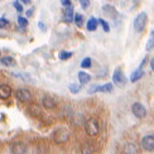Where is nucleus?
<instances>
[{
  "label": "nucleus",
  "instance_id": "f8f14e48",
  "mask_svg": "<svg viewBox=\"0 0 154 154\" xmlns=\"http://www.w3.org/2000/svg\"><path fill=\"white\" fill-rule=\"evenodd\" d=\"M73 8H72V5H68L66 6V9H65V13H63V18H65V20L68 22V23H72L73 22Z\"/></svg>",
  "mask_w": 154,
  "mask_h": 154
},
{
  "label": "nucleus",
  "instance_id": "bb28decb",
  "mask_svg": "<svg viewBox=\"0 0 154 154\" xmlns=\"http://www.w3.org/2000/svg\"><path fill=\"white\" fill-rule=\"evenodd\" d=\"M18 24L20 25V28H22V29H24V28L28 25V20H27V18H24V17H19V18H18Z\"/></svg>",
  "mask_w": 154,
  "mask_h": 154
},
{
  "label": "nucleus",
  "instance_id": "9d476101",
  "mask_svg": "<svg viewBox=\"0 0 154 154\" xmlns=\"http://www.w3.org/2000/svg\"><path fill=\"white\" fill-rule=\"evenodd\" d=\"M11 153L13 154H25L27 153V146L23 143H15L11 145Z\"/></svg>",
  "mask_w": 154,
  "mask_h": 154
},
{
  "label": "nucleus",
  "instance_id": "412c9836",
  "mask_svg": "<svg viewBox=\"0 0 154 154\" xmlns=\"http://www.w3.org/2000/svg\"><path fill=\"white\" fill-rule=\"evenodd\" d=\"M73 20H75V24L79 28H81L82 25H83V17H82V14H75Z\"/></svg>",
  "mask_w": 154,
  "mask_h": 154
},
{
  "label": "nucleus",
  "instance_id": "2f4dec72",
  "mask_svg": "<svg viewBox=\"0 0 154 154\" xmlns=\"http://www.w3.org/2000/svg\"><path fill=\"white\" fill-rule=\"evenodd\" d=\"M61 3L63 6H68V5H71V0H61Z\"/></svg>",
  "mask_w": 154,
  "mask_h": 154
},
{
  "label": "nucleus",
  "instance_id": "39448f33",
  "mask_svg": "<svg viewBox=\"0 0 154 154\" xmlns=\"http://www.w3.org/2000/svg\"><path fill=\"white\" fill-rule=\"evenodd\" d=\"M15 97L20 102H29L32 100V95L27 88H18L15 91Z\"/></svg>",
  "mask_w": 154,
  "mask_h": 154
},
{
  "label": "nucleus",
  "instance_id": "ddd939ff",
  "mask_svg": "<svg viewBox=\"0 0 154 154\" xmlns=\"http://www.w3.org/2000/svg\"><path fill=\"white\" fill-rule=\"evenodd\" d=\"M124 153H125V154H138V153H139V149H138L137 144H134V143H128V144H125V146H124Z\"/></svg>",
  "mask_w": 154,
  "mask_h": 154
},
{
  "label": "nucleus",
  "instance_id": "0eeeda50",
  "mask_svg": "<svg viewBox=\"0 0 154 154\" xmlns=\"http://www.w3.org/2000/svg\"><path fill=\"white\" fill-rule=\"evenodd\" d=\"M142 146L146 152L154 150V135H145L142 139Z\"/></svg>",
  "mask_w": 154,
  "mask_h": 154
},
{
  "label": "nucleus",
  "instance_id": "423d86ee",
  "mask_svg": "<svg viewBox=\"0 0 154 154\" xmlns=\"http://www.w3.org/2000/svg\"><path fill=\"white\" fill-rule=\"evenodd\" d=\"M131 111H133L134 115H135V118H138V119H143L145 115H146V109H145L142 104H139V102H135V104H133Z\"/></svg>",
  "mask_w": 154,
  "mask_h": 154
},
{
  "label": "nucleus",
  "instance_id": "c756f323",
  "mask_svg": "<svg viewBox=\"0 0 154 154\" xmlns=\"http://www.w3.org/2000/svg\"><path fill=\"white\" fill-rule=\"evenodd\" d=\"M80 4H81V6L83 9H86L90 6V0H80Z\"/></svg>",
  "mask_w": 154,
  "mask_h": 154
},
{
  "label": "nucleus",
  "instance_id": "f257e3e1",
  "mask_svg": "<svg viewBox=\"0 0 154 154\" xmlns=\"http://www.w3.org/2000/svg\"><path fill=\"white\" fill-rule=\"evenodd\" d=\"M85 130H86V134L90 137H95L97 135L99 131H100V125H99V121L91 118L86 121V125H85Z\"/></svg>",
  "mask_w": 154,
  "mask_h": 154
},
{
  "label": "nucleus",
  "instance_id": "c9c22d12",
  "mask_svg": "<svg viewBox=\"0 0 154 154\" xmlns=\"http://www.w3.org/2000/svg\"><path fill=\"white\" fill-rule=\"evenodd\" d=\"M18 2H20V3H23V4H29L30 0H18Z\"/></svg>",
  "mask_w": 154,
  "mask_h": 154
},
{
  "label": "nucleus",
  "instance_id": "f704fd0d",
  "mask_svg": "<svg viewBox=\"0 0 154 154\" xmlns=\"http://www.w3.org/2000/svg\"><path fill=\"white\" fill-rule=\"evenodd\" d=\"M150 68H152L153 71H154V57H153L152 61H150Z\"/></svg>",
  "mask_w": 154,
  "mask_h": 154
},
{
  "label": "nucleus",
  "instance_id": "7c9ffc66",
  "mask_svg": "<svg viewBox=\"0 0 154 154\" xmlns=\"http://www.w3.org/2000/svg\"><path fill=\"white\" fill-rule=\"evenodd\" d=\"M97 86H99V85H92L91 87L88 88V91H87V92H88V94H94V92H97Z\"/></svg>",
  "mask_w": 154,
  "mask_h": 154
},
{
  "label": "nucleus",
  "instance_id": "4be33fe9",
  "mask_svg": "<svg viewBox=\"0 0 154 154\" xmlns=\"http://www.w3.org/2000/svg\"><path fill=\"white\" fill-rule=\"evenodd\" d=\"M29 110H30V112H32V115H34V116H39L41 115V109L38 107V105H30L29 106Z\"/></svg>",
  "mask_w": 154,
  "mask_h": 154
},
{
  "label": "nucleus",
  "instance_id": "473e14b6",
  "mask_svg": "<svg viewBox=\"0 0 154 154\" xmlns=\"http://www.w3.org/2000/svg\"><path fill=\"white\" fill-rule=\"evenodd\" d=\"M38 25H39V28H41L42 30H46V25H44L42 22H39V24H38Z\"/></svg>",
  "mask_w": 154,
  "mask_h": 154
},
{
  "label": "nucleus",
  "instance_id": "4468645a",
  "mask_svg": "<svg viewBox=\"0 0 154 154\" xmlns=\"http://www.w3.org/2000/svg\"><path fill=\"white\" fill-rule=\"evenodd\" d=\"M97 24H99L97 19L94 18V17H91V18H90L88 20H87V23H86V28H87L88 32H94V30H96V28H97Z\"/></svg>",
  "mask_w": 154,
  "mask_h": 154
},
{
  "label": "nucleus",
  "instance_id": "dca6fc26",
  "mask_svg": "<svg viewBox=\"0 0 154 154\" xmlns=\"http://www.w3.org/2000/svg\"><path fill=\"white\" fill-rule=\"evenodd\" d=\"M79 81L81 85H85V83H88L91 81V76L86 73L85 71H81V72H79Z\"/></svg>",
  "mask_w": 154,
  "mask_h": 154
},
{
  "label": "nucleus",
  "instance_id": "6e6552de",
  "mask_svg": "<svg viewBox=\"0 0 154 154\" xmlns=\"http://www.w3.org/2000/svg\"><path fill=\"white\" fill-rule=\"evenodd\" d=\"M102 11H104V14L109 18H111V19H116L118 18V10L115 9V6L110 5V4H107V5H104L102 6Z\"/></svg>",
  "mask_w": 154,
  "mask_h": 154
},
{
  "label": "nucleus",
  "instance_id": "6ab92c4d",
  "mask_svg": "<svg viewBox=\"0 0 154 154\" xmlns=\"http://www.w3.org/2000/svg\"><path fill=\"white\" fill-rule=\"evenodd\" d=\"M154 48V32H152L149 38H148V41H146V44H145V49L148 51H152Z\"/></svg>",
  "mask_w": 154,
  "mask_h": 154
},
{
  "label": "nucleus",
  "instance_id": "aec40b11",
  "mask_svg": "<svg viewBox=\"0 0 154 154\" xmlns=\"http://www.w3.org/2000/svg\"><path fill=\"white\" fill-rule=\"evenodd\" d=\"M110 91H112L111 83H105V85L97 86V92H110Z\"/></svg>",
  "mask_w": 154,
  "mask_h": 154
},
{
  "label": "nucleus",
  "instance_id": "393cba45",
  "mask_svg": "<svg viewBox=\"0 0 154 154\" xmlns=\"http://www.w3.org/2000/svg\"><path fill=\"white\" fill-rule=\"evenodd\" d=\"M91 65H92V62H91V58H90V57H85V58L82 60V62H81V67L82 68H90Z\"/></svg>",
  "mask_w": 154,
  "mask_h": 154
},
{
  "label": "nucleus",
  "instance_id": "cd10ccee",
  "mask_svg": "<svg viewBox=\"0 0 154 154\" xmlns=\"http://www.w3.org/2000/svg\"><path fill=\"white\" fill-rule=\"evenodd\" d=\"M8 20H6L5 18H0V29H3L5 27H8Z\"/></svg>",
  "mask_w": 154,
  "mask_h": 154
},
{
  "label": "nucleus",
  "instance_id": "72a5a7b5",
  "mask_svg": "<svg viewBox=\"0 0 154 154\" xmlns=\"http://www.w3.org/2000/svg\"><path fill=\"white\" fill-rule=\"evenodd\" d=\"M33 10H34V9H29V10H27V17H30L32 14H33Z\"/></svg>",
  "mask_w": 154,
  "mask_h": 154
},
{
  "label": "nucleus",
  "instance_id": "1a4fd4ad",
  "mask_svg": "<svg viewBox=\"0 0 154 154\" xmlns=\"http://www.w3.org/2000/svg\"><path fill=\"white\" fill-rule=\"evenodd\" d=\"M10 96H11V88H10V86L5 85V83L0 85V99L6 100V99H9Z\"/></svg>",
  "mask_w": 154,
  "mask_h": 154
},
{
  "label": "nucleus",
  "instance_id": "9b49d317",
  "mask_svg": "<svg viewBox=\"0 0 154 154\" xmlns=\"http://www.w3.org/2000/svg\"><path fill=\"white\" fill-rule=\"evenodd\" d=\"M42 104L46 109H48V110H52V109H54L56 105H57L54 99H52L51 96H44L43 100H42Z\"/></svg>",
  "mask_w": 154,
  "mask_h": 154
},
{
  "label": "nucleus",
  "instance_id": "a878e982",
  "mask_svg": "<svg viewBox=\"0 0 154 154\" xmlns=\"http://www.w3.org/2000/svg\"><path fill=\"white\" fill-rule=\"evenodd\" d=\"M68 90L71 91L72 94H79L80 90H81V86L80 85H76V83H71V85L68 86Z\"/></svg>",
  "mask_w": 154,
  "mask_h": 154
},
{
  "label": "nucleus",
  "instance_id": "2eb2a0df",
  "mask_svg": "<svg viewBox=\"0 0 154 154\" xmlns=\"http://www.w3.org/2000/svg\"><path fill=\"white\" fill-rule=\"evenodd\" d=\"M143 76H144V71L142 68H138L130 75V82H137V81H139L140 79H142Z\"/></svg>",
  "mask_w": 154,
  "mask_h": 154
},
{
  "label": "nucleus",
  "instance_id": "b1692460",
  "mask_svg": "<svg viewBox=\"0 0 154 154\" xmlns=\"http://www.w3.org/2000/svg\"><path fill=\"white\" fill-rule=\"evenodd\" d=\"M97 22L101 24V27H102V29H104L106 33H109V32H110V25H109V23L105 20V19H97Z\"/></svg>",
  "mask_w": 154,
  "mask_h": 154
},
{
  "label": "nucleus",
  "instance_id": "f03ea898",
  "mask_svg": "<svg viewBox=\"0 0 154 154\" xmlns=\"http://www.w3.org/2000/svg\"><path fill=\"white\" fill-rule=\"evenodd\" d=\"M146 23H148V15L146 13H140V14L137 15V18L134 19V29H135L138 33L143 32Z\"/></svg>",
  "mask_w": 154,
  "mask_h": 154
},
{
  "label": "nucleus",
  "instance_id": "7ed1b4c3",
  "mask_svg": "<svg viewBox=\"0 0 154 154\" xmlns=\"http://www.w3.org/2000/svg\"><path fill=\"white\" fill-rule=\"evenodd\" d=\"M68 139H69V133H68V130L63 129V128H61V129H57L53 133V140L57 144L66 143V142H68Z\"/></svg>",
  "mask_w": 154,
  "mask_h": 154
},
{
  "label": "nucleus",
  "instance_id": "5701e85b",
  "mask_svg": "<svg viewBox=\"0 0 154 154\" xmlns=\"http://www.w3.org/2000/svg\"><path fill=\"white\" fill-rule=\"evenodd\" d=\"M71 57H72V53L71 52H66V51H62V52H60V54H58V58L61 61H66L68 58H71Z\"/></svg>",
  "mask_w": 154,
  "mask_h": 154
},
{
  "label": "nucleus",
  "instance_id": "f3484780",
  "mask_svg": "<svg viewBox=\"0 0 154 154\" xmlns=\"http://www.w3.org/2000/svg\"><path fill=\"white\" fill-rule=\"evenodd\" d=\"M0 62H2L3 65H4V66H6V67H11V66H14V65H15L14 58H13V57H10V56L3 57V58L0 60Z\"/></svg>",
  "mask_w": 154,
  "mask_h": 154
},
{
  "label": "nucleus",
  "instance_id": "a211bd4d",
  "mask_svg": "<svg viewBox=\"0 0 154 154\" xmlns=\"http://www.w3.org/2000/svg\"><path fill=\"white\" fill-rule=\"evenodd\" d=\"M94 153H95V148L92 144L85 143L82 145V154H94Z\"/></svg>",
  "mask_w": 154,
  "mask_h": 154
},
{
  "label": "nucleus",
  "instance_id": "20e7f679",
  "mask_svg": "<svg viewBox=\"0 0 154 154\" xmlns=\"http://www.w3.org/2000/svg\"><path fill=\"white\" fill-rule=\"evenodd\" d=\"M112 81H114V83L118 87H124L126 85V81L128 80H126V77L124 76L123 71H121L120 68H116L114 71V73H112Z\"/></svg>",
  "mask_w": 154,
  "mask_h": 154
},
{
  "label": "nucleus",
  "instance_id": "c85d7f7f",
  "mask_svg": "<svg viewBox=\"0 0 154 154\" xmlns=\"http://www.w3.org/2000/svg\"><path fill=\"white\" fill-rule=\"evenodd\" d=\"M14 8H15V9H17V11H19V13L23 11V6L20 5V3H19L18 0H15V2H14Z\"/></svg>",
  "mask_w": 154,
  "mask_h": 154
}]
</instances>
